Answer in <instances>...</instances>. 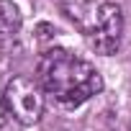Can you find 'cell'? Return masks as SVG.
<instances>
[{
  "label": "cell",
  "instance_id": "6da1fadb",
  "mask_svg": "<svg viewBox=\"0 0 131 131\" xmlns=\"http://www.w3.org/2000/svg\"><path fill=\"white\" fill-rule=\"evenodd\" d=\"M36 75L44 93L54 95L64 105H82L103 90L100 72L67 49H46L39 59Z\"/></svg>",
  "mask_w": 131,
  "mask_h": 131
},
{
  "label": "cell",
  "instance_id": "7a4b0ae2",
  "mask_svg": "<svg viewBox=\"0 0 131 131\" xmlns=\"http://www.w3.org/2000/svg\"><path fill=\"white\" fill-rule=\"evenodd\" d=\"M3 98H5L8 113L18 123L34 126L41 121V116H44V88L39 85V80L18 75L5 85Z\"/></svg>",
  "mask_w": 131,
  "mask_h": 131
},
{
  "label": "cell",
  "instance_id": "3957f363",
  "mask_svg": "<svg viewBox=\"0 0 131 131\" xmlns=\"http://www.w3.org/2000/svg\"><path fill=\"white\" fill-rule=\"evenodd\" d=\"M90 36V46L103 54L111 57L118 51L121 46V36H123V13L116 3H100L98 8H93V26L88 28Z\"/></svg>",
  "mask_w": 131,
  "mask_h": 131
},
{
  "label": "cell",
  "instance_id": "277c9868",
  "mask_svg": "<svg viewBox=\"0 0 131 131\" xmlns=\"http://www.w3.org/2000/svg\"><path fill=\"white\" fill-rule=\"evenodd\" d=\"M21 31V10L8 3V0H0V36H16Z\"/></svg>",
  "mask_w": 131,
  "mask_h": 131
},
{
  "label": "cell",
  "instance_id": "5b68a950",
  "mask_svg": "<svg viewBox=\"0 0 131 131\" xmlns=\"http://www.w3.org/2000/svg\"><path fill=\"white\" fill-rule=\"evenodd\" d=\"M5 118H8V105H5V98L0 95V128L5 126Z\"/></svg>",
  "mask_w": 131,
  "mask_h": 131
}]
</instances>
